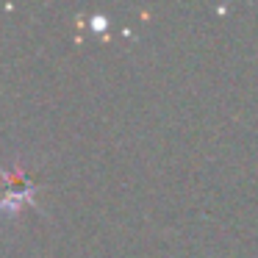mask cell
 <instances>
[{"instance_id":"1","label":"cell","mask_w":258,"mask_h":258,"mask_svg":"<svg viewBox=\"0 0 258 258\" xmlns=\"http://www.w3.org/2000/svg\"><path fill=\"white\" fill-rule=\"evenodd\" d=\"M3 178V197H0V214H17L23 206L34 203V195L39 189L36 180H31L23 172V167H0Z\"/></svg>"}]
</instances>
